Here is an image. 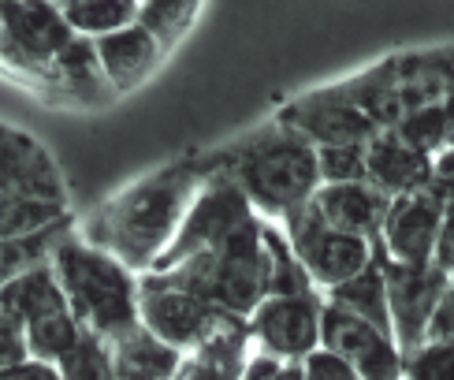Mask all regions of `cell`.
I'll list each match as a JSON object with an SVG mask.
<instances>
[{"instance_id":"6da1fadb","label":"cell","mask_w":454,"mask_h":380,"mask_svg":"<svg viewBox=\"0 0 454 380\" xmlns=\"http://www.w3.org/2000/svg\"><path fill=\"white\" fill-rule=\"evenodd\" d=\"M205 183L201 154L145 172L74 224L82 242L116 257L130 276H145L172 246L179 224Z\"/></svg>"},{"instance_id":"7a4b0ae2","label":"cell","mask_w":454,"mask_h":380,"mask_svg":"<svg viewBox=\"0 0 454 380\" xmlns=\"http://www.w3.org/2000/svg\"><path fill=\"white\" fill-rule=\"evenodd\" d=\"M201 161L209 172L227 176L242 190L257 220L276 227L298 209H306L313 190L320 186L313 146L279 120L254 127L250 135L227 142L213 154H201Z\"/></svg>"},{"instance_id":"3957f363","label":"cell","mask_w":454,"mask_h":380,"mask_svg":"<svg viewBox=\"0 0 454 380\" xmlns=\"http://www.w3.org/2000/svg\"><path fill=\"white\" fill-rule=\"evenodd\" d=\"M52 276L60 283L67 313L86 336L108 344L138 321V276H130L116 257L93 250L71 232L52 250Z\"/></svg>"},{"instance_id":"277c9868","label":"cell","mask_w":454,"mask_h":380,"mask_svg":"<svg viewBox=\"0 0 454 380\" xmlns=\"http://www.w3.org/2000/svg\"><path fill=\"white\" fill-rule=\"evenodd\" d=\"M339 90L372 123V131H391L410 112L450 101V49L436 45L384 56L372 67L339 79Z\"/></svg>"},{"instance_id":"5b68a950","label":"cell","mask_w":454,"mask_h":380,"mask_svg":"<svg viewBox=\"0 0 454 380\" xmlns=\"http://www.w3.org/2000/svg\"><path fill=\"white\" fill-rule=\"evenodd\" d=\"M261 224L264 220H246L231 239H223L216 250L186 257L164 273H145L149 280H157L160 288H172L183 295H194L209 306L231 313V317H250L254 306L264 298L261 291V273H257V257H261Z\"/></svg>"},{"instance_id":"8992f818","label":"cell","mask_w":454,"mask_h":380,"mask_svg":"<svg viewBox=\"0 0 454 380\" xmlns=\"http://www.w3.org/2000/svg\"><path fill=\"white\" fill-rule=\"evenodd\" d=\"M74 42L60 12L49 0H8L0 4V75L30 86L37 98L52 101L56 60Z\"/></svg>"},{"instance_id":"52a82bcc","label":"cell","mask_w":454,"mask_h":380,"mask_svg":"<svg viewBox=\"0 0 454 380\" xmlns=\"http://www.w3.org/2000/svg\"><path fill=\"white\" fill-rule=\"evenodd\" d=\"M246 220H254V209H250V202L242 198V190L227 176L205 168V183L198 186V194H194L191 209H186V217L179 224L172 246L160 254V261L149 273H164V269H172V265H179L186 257L216 250V246L223 239H231Z\"/></svg>"},{"instance_id":"ba28073f","label":"cell","mask_w":454,"mask_h":380,"mask_svg":"<svg viewBox=\"0 0 454 380\" xmlns=\"http://www.w3.org/2000/svg\"><path fill=\"white\" fill-rule=\"evenodd\" d=\"M283 239H287L291 254L298 257L301 273L309 276L313 291L325 295L339 283L354 280L357 273H365L372 257H376V242H365L357 235L335 232V227H325L309 209H298L287 220L279 224Z\"/></svg>"},{"instance_id":"9c48e42d","label":"cell","mask_w":454,"mask_h":380,"mask_svg":"<svg viewBox=\"0 0 454 380\" xmlns=\"http://www.w3.org/2000/svg\"><path fill=\"white\" fill-rule=\"evenodd\" d=\"M447 220H450V186L428 183L421 190H410V194L387 202L380 235H376V250H380L384 261L421 269V265H428L432 242H436Z\"/></svg>"},{"instance_id":"30bf717a","label":"cell","mask_w":454,"mask_h":380,"mask_svg":"<svg viewBox=\"0 0 454 380\" xmlns=\"http://www.w3.org/2000/svg\"><path fill=\"white\" fill-rule=\"evenodd\" d=\"M380 261V276H384V295H387V329H391V344L403 358L410 351H418L425 344V329L432 310L440 306V298L450 291V276L421 265V269H410V265H395Z\"/></svg>"},{"instance_id":"8fae6325","label":"cell","mask_w":454,"mask_h":380,"mask_svg":"<svg viewBox=\"0 0 454 380\" xmlns=\"http://www.w3.org/2000/svg\"><path fill=\"white\" fill-rule=\"evenodd\" d=\"M250 347L279 358V362H301L320 347V295H287L261 298L246 317Z\"/></svg>"},{"instance_id":"7c38bea8","label":"cell","mask_w":454,"mask_h":380,"mask_svg":"<svg viewBox=\"0 0 454 380\" xmlns=\"http://www.w3.org/2000/svg\"><path fill=\"white\" fill-rule=\"evenodd\" d=\"M276 120L283 127H291L294 135H301L313 149H328V146H365L376 131L372 123L350 105V98L339 83L317 86L291 98L276 112Z\"/></svg>"},{"instance_id":"4fadbf2b","label":"cell","mask_w":454,"mask_h":380,"mask_svg":"<svg viewBox=\"0 0 454 380\" xmlns=\"http://www.w3.org/2000/svg\"><path fill=\"white\" fill-rule=\"evenodd\" d=\"M320 351L335 354L357 380H403V354L391 336L320 298Z\"/></svg>"},{"instance_id":"5bb4252c","label":"cell","mask_w":454,"mask_h":380,"mask_svg":"<svg viewBox=\"0 0 454 380\" xmlns=\"http://www.w3.org/2000/svg\"><path fill=\"white\" fill-rule=\"evenodd\" d=\"M23 198L67 205V183L52 154L34 135L0 123V209Z\"/></svg>"},{"instance_id":"9a60e30c","label":"cell","mask_w":454,"mask_h":380,"mask_svg":"<svg viewBox=\"0 0 454 380\" xmlns=\"http://www.w3.org/2000/svg\"><path fill=\"white\" fill-rule=\"evenodd\" d=\"M220 313L223 310L209 306V302H201L194 295L160 288L157 280L138 276V325L179 354L198 347L201 339L213 332Z\"/></svg>"},{"instance_id":"2e32d148","label":"cell","mask_w":454,"mask_h":380,"mask_svg":"<svg viewBox=\"0 0 454 380\" xmlns=\"http://www.w3.org/2000/svg\"><path fill=\"white\" fill-rule=\"evenodd\" d=\"M306 209L325 227L376 242L387 213V198L369 183H335V186H317Z\"/></svg>"},{"instance_id":"e0dca14e","label":"cell","mask_w":454,"mask_h":380,"mask_svg":"<svg viewBox=\"0 0 454 380\" xmlns=\"http://www.w3.org/2000/svg\"><path fill=\"white\" fill-rule=\"evenodd\" d=\"M93 56H98V67L105 75L112 98L138 90L149 75L164 64L160 45L138 23H130V27L116 30V34L98 37V42H93Z\"/></svg>"},{"instance_id":"ac0fdd59","label":"cell","mask_w":454,"mask_h":380,"mask_svg":"<svg viewBox=\"0 0 454 380\" xmlns=\"http://www.w3.org/2000/svg\"><path fill=\"white\" fill-rule=\"evenodd\" d=\"M246 358H250V332L246 321L220 313L213 332L198 347L179 354V366L172 380H239Z\"/></svg>"},{"instance_id":"d6986e66","label":"cell","mask_w":454,"mask_h":380,"mask_svg":"<svg viewBox=\"0 0 454 380\" xmlns=\"http://www.w3.org/2000/svg\"><path fill=\"white\" fill-rule=\"evenodd\" d=\"M365 183L391 202L432 183V161L413 154L395 131H376L365 142Z\"/></svg>"},{"instance_id":"ffe728a7","label":"cell","mask_w":454,"mask_h":380,"mask_svg":"<svg viewBox=\"0 0 454 380\" xmlns=\"http://www.w3.org/2000/svg\"><path fill=\"white\" fill-rule=\"evenodd\" d=\"M67 310V302L60 295V283L52 276V265H42V269H30L23 276H15L8 283H0V313L12 317L15 325H30V321Z\"/></svg>"},{"instance_id":"44dd1931","label":"cell","mask_w":454,"mask_h":380,"mask_svg":"<svg viewBox=\"0 0 454 380\" xmlns=\"http://www.w3.org/2000/svg\"><path fill=\"white\" fill-rule=\"evenodd\" d=\"M105 347H108L112 366H120L127 373L142 376V380H172L176 376V366H179V351L164 347L160 339H153V336H149L138 325V321L127 332L112 336Z\"/></svg>"},{"instance_id":"7402d4cb","label":"cell","mask_w":454,"mask_h":380,"mask_svg":"<svg viewBox=\"0 0 454 380\" xmlns=\"http://www.w3.org/2000/svg\"><path fill=\"white\" fill-rule=\"evenodd\" d=\"M257 273H261V291L264 298H287V295H309L313 283L301 273L298 257L291 254L287 239L276 224H261V257H257Z\"/></svg>"},{"instance_id":"603a6c76","label":"cell","mask_w":454,"mask_h":380,"mask_svg":"<svg viewBox=\"0 0 454 380\" xmlns=\"http://www.w3.org/2000/svg\"><path fill=\"white\" fill-rule=\"evenodd\" d=\"M320 298H325L328 306H335V310H343V313H350L357 321H365V325H372L376 332L391 336V329H387L384 276H380V261H376V257H372V265H369L365 273H357L354 280H347V283H339V288L325 291Z\"/></svg>"},{"instance_id":"cb8c5ba5","label":"cell","mask_w":454,"mask_h":380,"mask_svg":"<svg viewBox=\"0 0 454 380\" xmlns=\"http://www.w3.org/2000/svg\"><path fill=\"white\" fill-rule=\"evenodd\" d=\"M56 12H60L64 27L74 37L98 42V37L116 34L135 23L138 0H64V4H56Z\"/></svg>"},{"instance_id":"d4e9b609","label":"cell","mask_w":454,"mask_h":380,"mask_svg":"<svg viewBox=\"0 0 454 380\" xmlns=\"http://www.w3.org/2000/svg\"><path fill=\"white\" fill-rule=\"evenodd\" d=\"M79 217H67L52 227H42V232L30 235H15V239H0V283H8L15 276H23L30 269H42V265L52 261V250L60 246L64 235L74 232Z\"/></svg>"},{"instance_id":"484cf974","label":"cell","mask_w":454,"mask_h":380,"mask_svg":"<svg viewBox=\"0 0 454 380\" xmlns=\"http://www.w3.org/2000/svg\"><path fill=\"white\" fill-rule=\"evenodd\" d=\"M201 12H205V4H198V0H138L135 23L153 37L160 45V52L168 56L186 34L194 30Z\"/></svg>"},{"instance_id":"4316f807","label":"cell","mask_w":454,"mask_h":380,"mask_svg":"<svg viewBox=\"0 0 454 380\" xmlns=\"http://www.w3.org/2000/svg\"><path fill=\"white\" fill-rule=\"evenodd\" d=\"M391 131H395V139L413 149V154L432 161L436 154H443V149H450V101H436L428 108L410 112V116Z\"/></svg>"},{"instance_id":"83f0119b","label":"cell","mask_w":454,"mask_h":380,"mask_svg":"<svg viewBox=\"0 0 454 380\" xmlns=\"http://www.w3.org/2000/svg\"><path fill=\"white\" fill-rule=\"evenodd\" d=\"M23 336H27V354L34 358V362L56 366L74 344H79L82 329L74 325V317L67 310H56V313L30 321V325L23 329Z\"/></svg>"},{"instance_id":"f1b7e54d","label":"cell","mask_w":454,"mask_h":380,"mask_svg":"<svg viewBox=\"0 0 454 380\" xmlns=\"http://www.w3.org/2000/svg\"><path fill=\"white\" fill-rule=\"evenodd\" d=\"M74 217L67 205H56V202H42V198H23V202H12L0 209V239H15V235H30V232H42V227H52Z\"/></svg>"},{"instance_id":"f546056e","label":"cell","mask_w":454,"mask_h":380,"mask_svg":"<svg viewBox=\"0 0 454 380\" xmlns=\"http://www.w3.org/2000/svg\"><path fill=\"white\" fill-rule=\"evenodd\" d=\"M56 373L60 380H112V362H108V347L98 336H79L60 362H56Z\"/></svg>"},{"instance_id":"4dcf8cb0","label":"cell","mask_w":454,"mask_h":380,"mask_svg":"<svg viewBox=\"0 0 454 380\" xmlns=\"http://www.w3.org/2000/svg\"><path fill=\"white\" fill-rule=\"evenodd\" d=\"M320 186L335 183H365V146H328L313 149Z\"/></svg>"},{"instance_id":"1f68e13d","label":"cell","mask_w":454,"mask_h":380,"mask_svg":"<svg viewBox=\"0 0 454 380\" xmlns=\"http://www.w3.org/2000/svg\"><path fill=\"white\" fill-rule=\"evenodd\" d=\"M454 344H421L403 358V380H450Z\"/></svg>"},{"instance_id":"d6a6232c","label":"cell","mask_w":454,"mask_h":380,"mask_svg":"<svg viewBox=\"0 0 454 380\" xmlns=\"http://www.w3.org/2000/svg\"><path fill=\"white\" fill-rule=\"evenodd\" d=\"M239 380H306V373H301V362H279V358L250 347Z\"/></svg>"},{"instance_id":"836d02e7","label":"cell","mask_w":454,"mask_h":380,"mask_svg":"<svg viewBox=\"0 0 454 380\" xmlns=\"http://www.w3.org/2000/svg\"><path fill=\"white\" fill-rule=\"evenodd\" d=\"M27 336H23V325H15L12 317L0 313V373L4 369H15L19 362H27Z\"/></svg>"},{"instance_id":"e575fe53","label":"cell","mask_w":454,"mask_h":380,"mask_svg":"<svg viewBox=\"0 0 454 380\" xmlns=\"http://www.w3.org/2000/svg\"><path fill=\"white\" fill-rule=\"evenodd\" d=\"M301 373H306V380H357L343 362H339L335 354H328V351H313V354H306L301 358Z\"/></svg>"},{"instance_id":"d590c367","label":"cell","mask_w":454,"mask_h":380,"mask_svg":"<svg viewBox=\"0 0 454 380\" xmlns=\"http://www.w3.org/2000/svg\"><path fill=\"white\" fill-rule=\"evenodd\" d=\"M425 344H454V288L440 298V306L432 310L428 329H425Z\"/></svg>"},{"instance_id":"8d00e7d4","label":"cell","mask_w":454,"mask_h":380,"mask_svg":"<svg viewBox=\"0 0 454 380\" xmlns=\"http://www.w3.org/2000/svg\"><path fill=\"white\" fill-rule=\"evenodd\" d=\"M0 380H60V373H56V366H45V362L27 358V362H19L15 369L0 373Z\"/></svg>"}]
</instances>
